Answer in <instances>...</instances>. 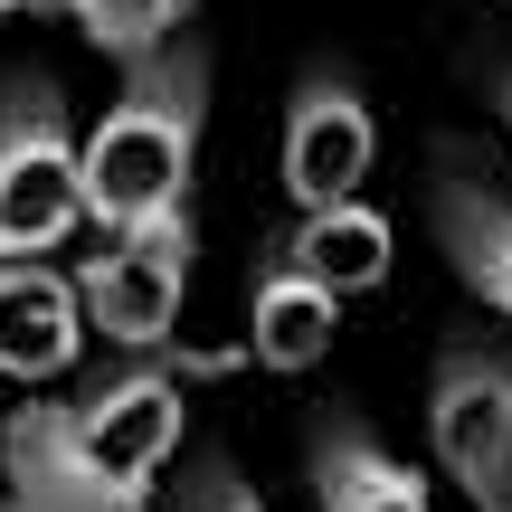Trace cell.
Returning a JSON list of instances; mask_svg holds the SVG:
<instances>
[{
    "label": "cell",
    "mask_w": 512,
    "mask_h": 512,
    "mask_svg": "<svg viewBox=\"0 0 512 512\" xmlns=\"http://www.w3.org/2000/svg\"><path fill=\"white\" fill-rule=\"evenodd\" d=\"M181 418H190L181 380H171L162 361H133L124 380H105L76 408H29V418L10 427V456H19V475H57V484H76V494L133 503L171 465Z\"/></svg>",
    "instance_id": "6da1fadb"
},
{
    "label": "cell",
    "mask_w": 512,
    "mask_h": 512,
    "mask_svg": "<svg viewBox=\"0 0 512 512\" xmlns=\"http://www.w3.org/2000/svg\"><path fill=\"white\" fill-rule=\"evenodd\" d=\"M190 162H200V57H152L86 133V209L105 238L181 219Z\"/></svg>",
    "instance_id": "7a4b0ae2"
},
{
    "label": "cell",
    "mask_w": 512,
    "mask_h": 512,
    "mask_svg": "<svg viewBox=\"0 0 512 512\" xmlns=\"http://www.w3.org/2000/svg\"><path fill=\"white\" fill-rule=\"evenodd\" d=\"M86 143L67 133L57 86H10L0 95V266H38L86 228Z\"/></svg>",
    "instance_id": "3957f363"
},
{
    "label": "cell",
    "mask_w": 512,
    "mask_h": 512,
    "mask_svg": "<svg viewBox=\"0 0 512 512\" xmlns=\"http://www.w3.org/2000/svg\"><path fill=\"white\" fill-rule=\"evenodd\" d=\"M76 294H86V323L105 342L162 351L190 294V219H152V228L105 238V256H86V275H76Z\"/></svg>",
    "instance_id": "277c9868"
},
{
    "label": "cell",
    "mask_w": 512,
    "mask_h": 512,
    "mask_svg": "<svg viewBox=\"0 0 512 512\" xmlns=\"http://www.w3.org/2000/svg\"><path fill=\"white\" fill-rule=\"evenodd\" d=\"M446 475L475 494V512H512V361L494 351H446L437 399H427Z\"/></svg>",
    "instance_id": "5b68a950"
},
{
    "label": "cell",
    "mask_w": 512,
    "mask_h": 512,
    "mask_svg": "<svg viewBox=\"0 0 512 512\" xmlns=\"http://www.w3.org/2000/svg\"><path fill=\"white\" fill-rule=\"evenodd\" d=\"M370 152H380V124H370L361 86L351 76H304L285 105V190L294 209H351V190L370 181Z\"/></svg>",
    "instance_id": "8992f818"
},
{
    "label": "cell",
    "mask_w": 512,
    "mask_h": 512,
    "mask_svg": "<svg viewBox=\"0 0 512 512\" xmlns=\"http://www.w3.org/2000/svg\"><path fill=\"white\" fill-rule=\"evenodd\" d=\"M86 294L57 266H0V370L10 380H57L86 351Z\"/></svg>",
    "instance_id": "52a82bcc"
},
{
    "label": "cell",
    "mask_w": 512,
    "mask_h": 512,
    "mask_svg": "<svg viewBox=\"0 0 512 512\" xmlns=\"http://www.w3.org/2000/svg\"><path fill=\"white\" fill-rule=\"evenodd\" d=\"M313 494H323V512H437L427 484L408 475L370 427H351V418L313 427Z\"/></svg>",
    "instance_id": "ba28073f"
},
{
    "label": "cell",
    "mask_w": 512,
    "mask_h": 512,
    "mask_svg": "<svg viewBox=\"0 0 512 512\" xmlns=\"http://www.w3.org/2000/svg\"><path fill=\"white\" fill-rule=\"evenodd\" d=\"M332 332H342V294L275 256V266L256 275V304H247V351L266 370H313L332 351Z\"/></svg>",
    "instance_id": "9c48e42d"
},
{
    "label": "cell",
    "mask_w": 512,
    "mask_h": 512,
    "mask_svg": "<svg viewBox=\"0 0 512 512\" xmlns=\"http://www.w3.org/2000/svg\"><path fill=\"white\" fill-rule=\"evenodd\" d=\"M437 238L456 256L465 294H484L494 313H512V200H494L484 181H446L437 190Z\"/></svg>",
    "instance_id": "30bf717a"
},
{
    "label": "cell",
    "mask_w": 512,
    "mask_h": 512,
    "mask_svg": "<svg viewBox=\"0 0 512 512\" xmlns=\"http://www.w3.org/2000/svg\"><path fill=\"white\" fill-rule=\"evenodd\" d=\"M285 266H304L313 285H332V294H370L389 275V219L380 209H313L304 228L285 238Z\"/></svg>",
    "instance_id": "8fae6325"
},
{
    "label": "cell",
    "mask_w": 512,
    "mask_h": 512,
    "mask_svg": "<svg viewBox=\"0 0 512 512\" xmlns=\"http://www.w3.org/2000/svg\"><path fill=\"white\" fill-rule=\"evenodd\" d=\"M76 29L124 67H152L171 48V29H181V0H76Z\"/></svg>",
    "instance_id": "7c38bea8"
},
{
    "label": "cell",
    "mask_w": 512,
    "mask_h": 512,
    "mask_svg": "<svg viewBox=\"0 0 512 512\" xmlns=\"http://www.w3.org/2000/svg\"><path fill=\"white\" fill-rule=\"evenodd\" d=\"M200 512H256V494L238 475H209V494H200Z\"/></svg>",
    "instance_id": "4fadbf2b"
},
{
    "label": "cell",
    "mask_w": 512,
    "mask_h": 512,
    "mask_svg": "<svg viewBox=\"0 0 512 512\" xmlns=\"http://www.w3.org/2000/svg\"><path fill=\"white\" fill-rule=\"evenodd\" d=\"M19 10H76V0H19Z\"/></svg>",
    "instance_id": "5bb4252c"
},
{
    "label": "cell",
    "mask_w": 512,
    "mask_h": 512,
    "mask_svg": "<svg viewBox=\"0 0 512 512\" xmlns=\"http://www.w3.org/2000/svg\"><path fill=\"white\" fill-rule=\"evenodd\" d=\"M503 124H512V76H503Z\"/></svg>",
    "instance_id": "9a60e30c"
},
{
    "label": "cell",
    "mask_w": 512,
    "mask_h": 512,
    "mask_svg": "<svg viewBox=\"0 0 512 512\" xmlns=\"http://www.w3.org/2000/svg\"><path fill=\"white\" fill-rule=\"evenodd\" d=\"M0 10H19V0H0Z\"/></svg>",
    "instance_id": "2e32d148"
}]
</instances>
